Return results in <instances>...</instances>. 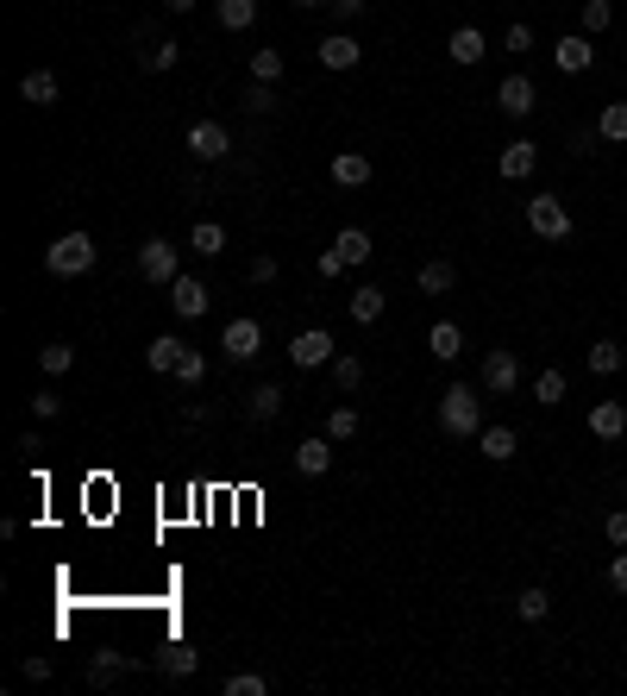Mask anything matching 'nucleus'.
Listing matches in <instances>:
<instances>
[{
    "label": "nucleus",
    "instance_id": "f257e3e1",
    "mask_svg": "<svg viewBox=\"0 0 627 696\" xmlns=\"http://www.w3.org/2000/svg\"><path fill=\"white\" fill-rule=\"evenodd\" d=\"M439 427H446V439H477V433H483L477 383H452L446 396H439Z\"/></svg>",
    "mask_w": 627,
    "mask_h": 696
},
{
    "label": "nucleus",
    "instance_id": "f03ea898",
    "mask_svg": "<svg viewBox=\"0 0 627 696\" xmlns=\"http://www.w3.org/2000/svg\"><path fill=\"white\" fill-rule=\"evenodd\" d=\"M95 258H101V251H95L88 232H63V239L44 251V270H51V276H88V270H95Z\"/></svg>",
    "mask_w": 627,
    "mask_h": 696
},
{
    "label": "nucleus",
    "instance_id": "7ed1b4c3",
    "mask_svg": "<svg viewBox=\"0 0 627 696\" xmlns=\"http://www.w3.org/2000/svg\"><path fill=\"white\" fill-rule=\"evenodd\" d=\"M138 276L157 283V289H170L176 276H182V251L170 239H145V245H138Z\"/></svg>",
    "mask_w": 627,
    "mask_h": 696
},
{
    "label": "nucleus",
    "instance_id": "20e7f679",
    "mask_svg": "<svg viewBox=\"0 0 627 696\" xmlns=\"http://www.w3.org/2000/svg\"><path fill=\"white\" fill-rule=\"evenodd\" d=\"M289 358H295V370H327V364L339 358V345H333L327 327H301V333L289 339Z\"/></svg>",
    "mask_w": 627,
    "mask_h": 696
},
{
    "label": "nucleus",
    "instance_id": "39448f33",
    "mask_svg": "<svg viewBox=\"0 0 627 696\" xmlns=\"http://www.w3.org/2000/svg\"><path fill=\"white\" fill-rule=\"evenodd\" d=\"M220 352H226L232 364H251V358L264 352V327H258V320H251V314L226 320V327H220Z\"/></svg>",
    "mask_w": 627,
    "mask_h": 696
},
{
    "label": "nucleus",
    "instance_id": "423d86ee",
    "mask_svg": "<svg viewBox=\"0 0 627 696\" xmlns=\"http://www.w3.org/2000/svg\"><path fill=\"white\" fill-rule=\"evenodd\" d=\"M527 226L540 232V239H552V245L571 239V214H565L559 195H533V201H527Z\"/></svg>",
    "mask_w": 627,
    "mask_h": 696
},
{
    "label": "nucleus",
    "instance_id": "0eeeda50",
    "mask_svg": "<svg viewBox=\"0 0 627 696\" xmlns=\"http://www.w3.org/2000/svg\"><path fill=\"white\" fill-rule=\"evenodd\" d=\"M483 389H490V396H515L521 389V358L515 352H483Z\"/></svg>",
    "mask_w": 627,
    "mask_h": 696
},
{
    "label": "nucleus",
    "instance_id": "6e6552de",
    "mask_svg": "<svg viewBox=\"0 0 627 696\" xmlns=\"http://www.w3.org/2000/svg\"><path fill=\"white\" fill-rule=\"evenodd\" d=\"M232 151V132L220 120H195L189 126V157H201V164H220V157Z\"/></svg>",
    "mask_w": 627,
    "mask_h": 696
},
{
    "label": "nucleus",
    "instance_id": "1a4fd4ad",
    "mask_svg": "<svg viewBox=\"0 0 627 696\" xmlns=\"http://www.w3.org/2000/svg\"><path fill=\"white\" fill-rule=\"evenodd\" d=\"M333 458H339V439L314 433V439H301V446H295V471H301V477H327Z\"/></svg>",
    "mask_w": 627,
    "mask_h": 696
},
{
    "label": "nucleus",
    "instance_id": "9d476101",
    "mask_svg": "<svg viewBox=\"0 0 627 696\" xmlns=\"http://www.w3.org/2000/svg\"><path fill=\"white\" fill-rule=\"evenodd\" d=\"M207 308H214V301H207V283H201V276H176V283H170V314H176V320H201Z\"/></svg>",
    "mask_w": 627,
    "mask_h": 696
},
{
    "label": "nucleus",
    "instance_id": "9b49d317",
    "mask_svg": "<svg viewBox=\"0 0 627 696\" xmlns=\"http://www.w3.org/2000/svg\"><path fill=\"white\" fill-rule=\"evenodd\" d=\"M496 107L508 113V120H527V113L540 107V88H533L527 76H502V88H496Z\"/></svg>",
    "mask_w": 627,
    "mask_h": 696
},
{
    "label": "nucleus",
    "instance_id": "f8f14e48",
    "mask_svg": "<svg viewBox=\"0 0 627 696\" xmlns=\"http://www.w3.org/2000/svg\"><path fill=\"white\" fill-rule=\"evenodd\" d=\"M496 170H502L508 182H527L533 170H540V145H533V138H515V145H502V157H496Z\"/></svg>",
    "mask_w": 627,
    "mask_h": 696
},
{
    "label": "nucleus",
    "instance_id": "ddd939ff",
    "mask_svg": "<svg viewBox=\"0 0 627 696\" xmlns=\"http://www.w3.org/2000/svg\"><path fill=\"white\" fill-rule=\"evenodd\" d=\"M552 57H559V69H565V76H584V69L596 63V44H590V32H571V38H559V44H552Z\"/></svg>",
    "mask_w": 627,
    "mask_h": 696
},
{
    "label": "nucleus",
    "instance_id": "4468645a",
    "mask_svg": "<svg viewBox=\"0 0 627 696\" xmlns=\"http://www.w3.org/2000/svg\"><path fill=\"white\" fill-rule=\"evenodd\" d=\"M358 57H364V44L352 32H327V38H320V63H327V69H358Z\"/></svg>",
    "mask_w": 627,
    "mask_h": 696
},
{
    "label": "nucleus",
    "instance_id": "2eb2a0df",
    "mask_svg": "<svg viewBox=\"0 0 627 696\" xmlns=\"http://www.w3.org/2000/svg\"><path fill=\"white\" fill-rule=\"evenodd\" d=\"M483 51H490V38H483L477 26H458V32L446 38V57H452V63H464V69L483 63Z\"/></svg>",
    "mask_w": 627,
    "mask_h": 696
},
{
    "label": "nucleus",
    "instance_id": "dca6fc26",
    "mask_svg": "<svg viewBox=\"0 0 627 696\" xmlns=\"http://www.w3.org/2000/svg\"><path fill=\"white\" fill-rule=\"evenodd\" d=\"M57 76L51 69H26V76H19V101H32V107H57Z\"/></svg>",
    "mask_w": 627,
    "mask_h": 696
},
{
    "label": "nucleus",
    "instance_id": "f3484780",
    "mask_svg": "<svg viewBox=\"0 0 627 696\" xmlns=\"http://www.w3.org/2000/svg\"><path fill=\"white\" fill-rule=\"evenodd\" d=\"M126 671H132V653H95V659H88V684H95V690H113Z\"/></svg>",
    "mask_w": 627,
    "mask_h": 696
},
{
    "label": "nucleus",
    "instance_id": "a211bd4d",
    "mask_svg": "<svg viewBox=\"0 0 627 696\" xmlns=\"http://www.w3.org/2000/svg\"><path fill=\"white\" fill-rule=\"evenodd\" d=\"M427 352H433L439 364H452V358L464 352V333H458V320H433V327H427Z\"/></svg>",
    "mask_w": 627,
    "mask_h": 696
},
{
    "label": "nucleus",
    "instance_id": "6ab92c4d",
    "mask_svg": "<svg viewBox=\"0 0 627 696\" xmlns=\"http://www.w3.org/2000/svg\"><path fill=\"white\" fill-rule=\"evenodd\" d=\"M182 352H189V345H182L176 333H157V339L145 345V364H151V370H164V377H176V364H182Z\"/></svg>",
    "mask_w": 627,
    "mask_h": 696
},
{
    "label": "nucleus",
    "instance_id": "aec40b11",
    "mask_svg": "<svg viewBox=\"0 0 627 696\" xmlns=\"http://www.w3.org/2000/svg\"><path fill=\"white\" fill-rule=\"evenodd\" d=\"M515 446H521L515 427H483V433H477V452L490 458V464H508V458H515Z\"/></svg>",
    "mask_w": 627,
    "mask_h": 696
},
{
    "label": "nucleus",
    "instance_id": "412c9836",
    "mask_svg": "<svg viewBox=\"0 0 627 696\" xmlns=\"http://www.w3.org/2000/svg\"><path fill=\"white\" fill-rule=\"evenodd\" d=\"M333 182H339V189H364V182H370V157L364 151H339L333 157Z\"/></svg>",
    "mask_w": 627,
    "mask_h": 696
},
{
    "label": "nucleus",
    "instance_id": "4be33fe9",
    "mask_svg": "<svg viewBox=\"0 0 627 696\" xmlns=\"http://www.w3.org/2000/svg\"><path fill=\"white\" fill-rule=\"evenodd\" d=\"M590 433H596V439H621V433H627V408H621V402H596V408H590Z\"/></svg>",
    "mask_w": 627,
    "mask_h": 696
},
{
    "label": "nucleus",
    "instance_id": "5701e85b",
    "mask_svg": "<svg viewBox=\"0 0 627 696\" xmlns=\"http://www.w3.org/2000/svg\"><path fill=\"white\" fill-rule=\"evenodd\" d=\"M333 251H339V264L345 270H358V264H370V232H358V226H345L339 239H333Z\"/></svg>",
    "mask_w": 627,
    "mask_h": 696
},
{
    "label": "nucleus",
    "instance_id": "b1692460",
    "mask_svg": "<svg viewBox=\"0 0 627 696\" xmlns=\"http://www.w3.org/2000/svg\"><path fill=\"white\" fill-rule=\"evenodd\" d=\"M383 308H389V295H383L377 283H364V289L352 295V320H358V327H377V320H383Z\"/></svg>",
    "mask_w": 627,
    "mask_h": 696
},
{
    "label": "nucleus",
    "instance_id": "393cba45",
    "mask_svg": "<svg viewBox=\"0 0 627 696\" xmlns=\"http://www.w3.org/2000/svg\"><path fill=\"white\" fill-rule=\"evenodd\" d=\"M414 283H421V295H452V289H458V270H452L446 258H433V264H421V276H414Z\"/></svg>",
    "mask_w": 627,
    "mask_h": 696
},
{
    "label": "nucleus",
    "instance_id": "a878e982",
    "mask_svg": "<svg viewBox=\"0 0 627 696\" xmlns=\"http://www.w3.org/2000/svg\"><path fill=\"white\" fill-rule=\"evenodd\" d=\"M195 665H201L195 646H164V653H157V671H164V678H195Z\"/></svg>",
    "mask_w": 627,
    "mask_h": 696
},
{
    "label": "nucleus",
    "instance_id": "bb28decb",
    "mask_svg": "<svg viewBox=\"0 0 627 696\" xmlns=\"http://www.w3.org/2000/svg\"><path fill=\"white\" fill-rule=\"evenodd\" d=\"M333 389H339V396H352V389H364V358H352V352H339L333 364Z\"/></svg>",
    "mask_w": 627,
    "mask_h": 696
},
{
    "label": "nucleus",
    "instance_id": "cd10ccee",
    "mask_svg": "<svg viewBox=\"0 0 627 696\" xmlns=\"http://www.w3.org/2000/svg\"><path fill=\"white\" fill-rule=\"evenodd\" d=\"M245 402H251V421H276L283 414V383H258Z\"/></svg>",
    "mask_w": 627,
    "mask_h": 696
},
{
    "label": "nucleus",
    "instance_id": "c85d7f7f",
    "mask_svg": "<svg viewBox=\"0 0 627 696\" xmlns=\"http://www.w3.org/2000/svg\"><path fill=\"white\" fill-rule=\"evenodd\" d=\"M176 57H182V44H176V38H157L151 51H138V69H151V76H164V69H176Z\"/></svg>",
    "mask_w": 627,
    "mask_h": 696
},
{
    "label": "nucleus",
    "instance_id": "c756f323",
    "mask_svg": "<svg viewBox=\"0 0 627 696\" xmlns=\"http://www.w3.org/2000/svg\"><path fill=\"white\" fill-rule=\"evenodd\" d=\"M189 251H195V258H220V251H226V226L201 220V226L189 232Z\"/></svg>",
    "mask_w": 627,
    "mask_h": 696
},
{
    "label": "nucleus",
    "instance_id": "7c9ffc66",
    "mask_svg": "<svg viewBox=\"0 0 627 696\" xmlns=\"http://www.w3.org/2000/svg\"><path fill=\"white\" fill-rule=\"evenodd\" d=\"M565 370H540V377H533V402H540V408H559L565 402Z\"/></svg>",
    "mask_w": 627,
    "mask_h": 696
},
{
    "label": "nucleus",
    "instance_id": "2f4dec72",
    "mask_svg": "<svg viewBox=\"0 0 627 696\" xmlns=\"http://www.w3.org/2000/svg\"><path fill=\"white\" fill-rule=\"evenodd\" d=\"M214 13H220V26H226V32H245L251 19H258V0H220Z\"/></svg>",
    "mask_w": 627,
    "mask_h": 696
},
{
    "label": "nucleus",
    "instance_id": "473e14b6",
    "mask_svg": "<svg viewBox=\"0 0 627 696\" xmlns=\"http://www.w3.org/2000/svg\"><path fill=\"white\" fill-rule=\"evenodd\" d=\"M358 427H364V421H358V408H345V402H339V408L327 414V427H320V433H327V439H339V446H345V439H358Z\"/></svg>",
    "mask_w": 627,
    "mask_h": 696
},
{
    "label": "nucleus",
    "instance_id": "72a5a7b5",
    "mask_svg": "<svg viewBox=\"0 0 627 696\" xmlns=\"http://www.w3.org/2000/svg\"><path fill=\"white\" fill-rule=\"evenodd\" d=\"M596 132L609 138V145H627V101H609L602 107V120H596Z\"/></svg>",
    "mask_w": 627,
    "mask_h": 696
},
{
    "label": "nucleus",
    "instance_id": "f704fd0d",
    "mask_svg": "<svg viewBox=\"0 0 627 696\" xmlns=\"http://www.w3.org/2000/svg\"><path fill=\"white\" fill-rule=\"evenodd\" d=\"M515 615H521V621H546V615H552V596H546L540 584L521 590V596H515Z\"/></svg>",
    "mask_w": 627,
    "mask_h": 696
},
{
    "label": "nucleus",
    "instance_id": "c9c22d12",
    "mask_svg": "<svg viewBox=\"0 0 627 696\" xmlns=\"http://www.w3.org/2000/svg\"><path fill=\"white\" fill-rule=\"evenodd\" d=\"M590 370H596V377H615V370H621V345L615 339H596L590 345Z\"/></svg>",
    "mask_w": 627,
    "mask_h": 696
},
{
    "label": "nucleus",
    "instance_id": "e433bc0d",
    "mask_svg": "<svg viewBox=\"0 0 627 696\" xmlns=\"http://www.w3.org/2000/svg\"><path fill=\"white\" fill-rule=\"evenodd\" d=\"M38 364H44V377H63V370L76 364V345H63V339H57V345H44Z\"/></svg>",
    "mask_w": 627,
    "mask_h": 696
},
{
    "label": "nucleus",
    "instance_id": "4c0bfd02",
    "mask_svg": "<svg viewBox=\"0 0 627 696\" xmlns=\"http://www.w3.org/2000/svg\"><path fill=\"white\" fill-rule=\"evenodd\" d=\"M577 19H584V32L596 38V32L615 26V7H609V0H584V13H577Z\"/></svg>",
    "mask_w": 627,
    "mask_h": 696
},
{
    "label": "nucleus",
    "instance_id": "58836bf2",
    "mask_svg": "<svg viewBox=\"0 0 627 696\" xmlns=\"http://www.w3.org/2000/svg\"><path fill=\"white\" fill-rule=\"evenodd\" d=\"M226 696H270V678H258V671H232Z\"/></svg>",
    "mask_w": 627,
    "mask_h": 696
},
{
    "label": "nucleus",
    "instance_id": "ea45409f",
    "mask_svg": "<svg viewBox=\"0 0 627 696\" xmlns=\"http://www.w3.org/2000/svg\"><path fill=\"white\" fill-rule=\"evenodd\" d=\"M176 383H182V389H201V383H207V358H201V352H182Z\"/></svg>",
    "mask_w": 627,
    "mask_h": 696
},
{
    "label": "nucleus",
    "instance_id": "a19ab883",
    "mask_svg": "<svg viewBox=\"0 0 627 696\" xmlns=\"http://www.w3.org/2000/svg\"><path fill=\"white\" fill-rule=\"evenodd\" d=\"M251 76L276 82V76H283V51H251Z\"/></svg>",
    "mask_w": 627,
    "mask_h": 696
},
{
    "label": "nucleus",
    "instance_id": "79ce46f5",
    "mask_svg": "<svg viewBox=\"0 0 627 696\" xmlns=\"http://www.w3.org/2000/svg\"><path fill=\"white\" fill-rule=\"evenodd\" d=\"M270 107H276L270 82H251V88H245V113H270Z\"/></svg>",
    "mask_w": 627,
    "mask_h": 696
},
{
    "label": "nucleus",
    "instance_id": "37998d69",
    "mask_svg": "<svg viewBox=\"0 0 627 696\" xmlns=\"http://www.w3.org/2000/svg\"><path fill=\"white\" fill-rule=\"evenodd\" d=\"M32 414H38V421H51V414H63V396H51V389H38V396H32Z\"/></svg>",
    "mask_w": 627,
    "mask_h": 696
},
{
    "label": "nucleus",
    "instance_id": "c03bdc74",
    "mask_svg": "<svg viewBox=\"0 0 627 696\" xmlns=\"http://www.w3.org/2000/svg\"><path fill=\"white\" fill-rule=\"evenodd\" d=\"M602 533H609V546H627V508H615V515L602 521Z\"/></svg>",
    "mask_w": 627,
    "mask_h": 696
},
{
    "label": "nucleus",
    "instance_id": "a18cd8bd",
    "mask_svg": "<svg viewBox=\"0 0 627 696\" xmlns=\"http://www.w3.org/2000/svg\"><path fill=\"white\" fill-rule=\"evenodd\" d=\"M19 671H26V678H32V684H44V678H51V671H57V665H51V659H44V653H32V659H26V665H19Z\"/></svg>",
    "mask_w": 627,
    "mask_h": 696
},
{
    "label": "nucleus",
    "instance_id": "49530a36",
    "mask_svg": "<svg viewBox=\"0 0 627 696\" xmlns=\"http://www.w3.org/2000/svg\"><path fill=\"white\" fill-rule=\"evenodd\" d=\"M609 584H615V590L627 596V546H621V552H615V559H609Z\"/></svg>",
    "mask_w": 627,
    "mask_h": 696
},
{
    "label": "nucleus",
    "instance_id": "de8ad7c7",
    "mask_svg": "<svg viewBox=\"0 0 627 696\" xmlns=\"http://www.w3.org/2000/svg\"><path fill=\"white\" fill-rule=\"evenodd\" d=\"M502 44L521 57V51H533V32H527V26H508V38H502Z\"/></svg>",
    "mask_w": 627,
    "mask_h": 696
},
{
    "label": "nucleus",
    "instance_id": "09e8293b",
    "mask_svg": "<svg viewBox=\"0 0 627 696\" xmlns=\"http://www.w3.org/2000/svg\"><path fill=\"white\" fill-rule=\"evenodd\" d=\"M251 283H276V258H251Z\"/></svg>",
    "mask_w": 627,
    "mask_h": 696
},
{
    "label": "nucleus",
    "instance_id": "8fccbe9b",
    "mask_svg": "<svg viewBox=\"0 0 627 696\" xmlns=\"http://www.w3.org/2000/svg\"><path fill=\"white\" fill-rule=\"evenodd\" d=\"M370 7V0H333V19H358Z\"/></svg>",
    "mask_w": 627,
    "mask_h": 696
},
{
    "label": "nucleus",
    "instance_id": "3c124183",
    "mask_svg": "<svg viewBox=\"0 0 627 696\" xmlns=\"http://www.w3.org/2000/svg\"><path fill=\"white\" fill-rule=\"evenodd\" d=\"M314 270H320V276H339L345 264H339V251H320V258H314Z\"/></svg>",
    "mask_w": 627,
    "mask_h": 696
},
{
    "label": "nucleus",
    "instance_id": "603ef678",
    "mask_svg": "<svg viewBox=\"0 0 627 696\" xmlns=\"http://www.w3.org/2000/svg\"><path fill=\"white\" fill-rule=\"evenodd\" d=\"M164 7H170V13H189V7H195V0H164Z\"/></svg>",
    "mask_w": 627,
    "mask_h": 696
},
{
    "label": "nucleus",
    "instance_id": "864d4df0",
    "mask_svg": "<svg viewBox=\"0 0 627 696\" xmlns=\"http://www.w3.org/2000/svg\"><path fill=\"white\" fill-rule=\"evenodd\" d=\"M301 7H333V0H301Z\"/></svg>",
    "mask_w": 627,
    "mask_h": 696
},
{
    "label": "nucleus",
    "instance_id": "5fc2aeb1",
    "mask_svg": "<svg viewBox=\"0 0 627 696\" xmlns=\"http://www.w3.org/2000/svg\"><path fill=\"white\" fill-rule=\"evenodd\" d=\"M621 490H627V477H621Z\"/></svg>",
    "mask_w": 627,
    "mask_h": 696
}]
</instances>
